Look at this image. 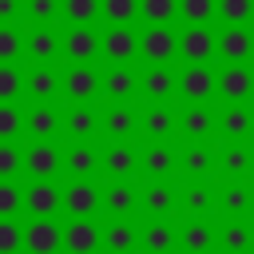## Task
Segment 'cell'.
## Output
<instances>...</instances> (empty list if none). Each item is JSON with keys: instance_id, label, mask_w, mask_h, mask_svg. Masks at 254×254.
Instances as JSON below:
<instances>
[{"instance_id": "cell-1", "label": "cell", "mask_w": 254, "mask_h": 254, "mask_svg": "<svg viewBox=\"0 0 254 254\" xmlns=\"http://www.w3.org/2000/svg\"><path fill=\"white\" fill-rule=\"evenodd\" d=\"M139 135L135 143H179V103H135Z\"/></svg>"}, {"instance_id": "cell-2", "label": "cell", "mask_w": 254, "mask_h": 254, "mask_svg": "<svg viewBox=\"0 0 254 254\" xmlns=\"http://www.w3.org/2000/svg\"><path fill=\"white\" fill-rule=\"evenodd\" d=\"M139 64H179V24H139Z\"/></svg>"}, {"instance_id": "cell-3", "label": "cell", "mask_w": 254, "mask_h": 254, "mask_svg": "<svg viewBox=\"0 0 254 254\" xmlns=\"http://www.w3.org/2000/svg\"><path fill=\"white\" fill-rule=\"evenodd\" d=\"M135 103H179V64H139Z\"/></svg>"}, {"instance_id": "cell-4", "label": "cell", "mask_w": 254, "mask_h": 254, "mask_svg": "<svg viewBox=\"0 0 254 254\" xmlns=\"http://www.w3.org/2000/svg\"><path fill=\"white\" fill-rule=\"evenodd\" d=\"M99 218H139V179H99Z\"/></svg>"}, {"instance_id": "cell-5", "label": "cell", "mask_w": 254, "mask_h": 254, "mask_svg": "<svg viewBox=\"0 0 254 254\" xmlns=\"http://www.w3.org/2000/svg\"><path fill=\"white\" fill-rule=\"evenodd\" d=\"M139 218H179V179H139Z\"/></svg>"}, {"instance_id": "cell-6", "label": "cell", "mask_w": 254, "mask_h": 254, "mask_svg": "<svg viewBox=\"0 0 254 254\" xmlns=\"http://www.w3.org/2000/svg\"><path fill=\"white\" fill-rule=\"evenodd\" d=\"M64 103H99V64H60Z\"/></svg>"}, {"instance_id": "cell-7", "label": "cell", "mask_w": 254, "mask_h": 254, "mask_svg": "<svg viewBox=\"0 0 254 254\" xmlns=\"http://www.w3.org/2000/svg\"><path fill=\"white\" fill-rule=\"evenodd\" d=\"M139 64H99V103H135Z\"/></svg>"}, {"instance_id": "cell-8", "label": "cell", "mask_w": 254, "mask_h": 254, "mask_svg": "<svg viewBox=\"0 0 254 254\" xmlns=\"http://www.w3.org/2000/svg\"><path fill=\"white\" fill-rule=\"evenodd\" d=\"M254 64H214V103H250Z\"/></svg>"}, {"instance_id": "cell-9", "label": "cell", "mask_w": 254, "mask_h": 254, "mask_svg": "<svg viewBox=\"0 0 254 254\" xmlns=\"http://www.w3.org/2000/svg\"><path fill=\"white\" fill-rule=\"evenodd\" d=\"M60 143H99V103H64Z\"/></svg>"}, {"instance_id": "cell-10", "label": "cell", "mask_w": 254, "mask_h": 254, "mask_svg": "<svg viewBox=\"0 0 254 254\" xmlns=\"http://www.w3.org/2000/svg\"><path fill=\"white\" fill-rule=\"evenodd\" d=\"M64 218H99V179H60Z\"/></svg>"}, {"instance_id": "cell-11", "label": "cell", "mask_w": 254, "mask_h": 254, "mask_svg": "<svg viewBox=\"0 0 254 254\" xmlns=\"http://www.w3.org/2000/svg\"><path fill=\"white\" fill-rule=\"evenodd\" d=\"M214 64H254V28L218 24L214 28Z\"/></svg>"}, {"instance_id": "cell-12", "label": "cell", "mask_w": 254, "mask_h": 254, "mask_svg": "<svg viewBox=\"0 0 254 254\" xmlns=\"http://www.w3.org/2000/svg\"><path fill=\"white\" fill-rule=\"evenodd\" d=\"M214 139L254 143V103H214Z\"/></svg>"}, {"instance_id": "cell-13", "label": "cell", "mask_w": 254, "mask_h": 254, "mask_svg": "<svg viewBox=\"0 0 254 254\" xmlns=\"http://www.w3.org/2000/svg\"><path fill=\"white\" fill-rule=\"evenodd\" d=\"M139 107L135 103H99V143H135Z\"/></svg>"}, {"instance_id": "cell-14", "label": "cell", "mask_w": 254, "mask_h": 254, "mask_svg": "<svg viewBox=\"0 0 254 254\" xmlns=\"http://www.w3.org/2000/svg\"><path fill=\"white\" fill-rule=\"evenodd\" d=\"M254 179V143H222L214 139V183Z\"/></svg>"}, {"instance_id": "cell-15", "label": "cell", "mask_w": 254, "mask_h": 254, "mask_svg": "<svg viewBox=\"0 0 254 254\" xmlns=\"http://www.w3.org/2000/svg\"><path fill=\"white\" fill-rule=\"evenodd\" d=\"M214 218H254V179L214 183Z\"/></svg>"}, {"instance_id": "cell-16", "label": "cell", "mask_w": 254, "mask_h": 254, "mask_svg": "<svg viewBox=\"0 0 254 254\" xmlns=\"http://www.w3.org/2000/svg\"><path fill=\"white\" fill-rule=\"evenodd\" d=\"M60 64H99V28L71 24L60 36Z\"/></svg>"}, {"instance_id": "cell-17", "label": "cell", "mask_w": 254, "mask_h": 254, "mask_svg": "<svg viewBox=\"0 0 254 254\" xmlns=\"http://www.w3.org/2000/svg\"><path fill=\"white\" fill-rule=\"evenodd\" d=\"M99 64H139V36H135V24L99 28Z\"/></svg>"}, {"instance_id": "cell-18", "label": "cell", "mask_w": 254, "mask_h": 254, "mask_svg": "<svg viewBox=\"0 0 254 254\" xmlns=\"http://www.w3.org/2000/svg\"><path fill=\"white\" fill-rule=\"evenodd\" d=\"M60 24H24V64H60Z\"/></svg>"}, {"instance_id": "cell-19", "label": "cell", "mask_w": 254, "mask_h": 254, "mask_svg": "<svg viewBox=\"0 0 254 254\" xmlns=\"http://www.w3.org/2000/svg\"><path fill=\"white\" fill-rule=\"evenodd\" d=\"M179 64H214V24H179Z\"/></svg>"}, {"instance_id": "cell-20", "label": "cell", "mask_w": 254, "mask_h": 254, "mask_svg": "<svg viewBox=\"0 0 254 254\" xmlns=\"http://www.w3.org/2000/svg\"><path fill=\"white\" fill-rule=\"evenodd\" d=\"M24 103H60V64H24Z\"/></svg>"}, {"instance_id": "cell-21", "label": "cell", "mask_w": 254, "mask_h": 254, "mask_svg": "<svg viewBox=\"0 0 254 254\" xmlns=\"http://www.w3.org/2000/svg\"><path fill=\"white\" fill-rule=\"evenodd\" d=\"M179 103H214V64H179Z\"/></svg>"}, {"instance_id": "cell-22", "label": "cell", "mask_w": 254, "mask_h": 254, "mask_svg": "<svg viewBox=\"0 0 254 254\" xmlns=\"http://www.w3.org/2000/svg\"><path fill=\"white\" fill-rule=\"evenodd\" d=\"M24 143H60V103H24Z\"/></svg>"}, {"instance_id": "cell-23", "label": "cell", "mask_w": 254, "mask_h": 254, "mask_svg": "<svg viewBox=\"0 0 254 254\" xmlns=\"http://www.w3.org/2000/svg\"><path fill=\"white\" fill-rule=\"evenodd\" d=\"M179 143H214V103H179Z\"/></svg>"}, {"instance_id": "cell-24", "label": "cell", "mask_w": 254, "mask_h": 254, "mask_svg": "<svg viewBox=\"0 0 254 254\" xmlns=\"http://www.w3.org/2000/svg\"><path fill=\"white\" fill-rule=\"evenodd\" d=\"M60 179H99V143H60Z\"/></svg>"}, {"instance_id": "cell-25", "label": "cell", "mask_w": 254, "mask_h": 254, "mask_svg": "<svg viewBox=\"0 0 254 254\" xmlns=\"http://www.w3.org/2000/svg\"><path fill=\"white\" fill-rule=\"evenodd\" d=\"M99 179H139V143H99Z\"/></svg>"}, {"instance_id": "cell-26", "label": "cell", "mask_w": 254, "mask_h": 254, "mask_svg": "<svg viewBox=\"0 0 254 254\" xmlns=\"http://www.w3.org/2000/svg\"><path fill=\"white\" fill-rule=\"evenodd\" d=\"M139 179H179V143H139Z\"/></svg>"}, {"instance_id": "cell-27", "label": "cell", "mask_w": 254, "mask_h": 254, "mask_svg": "<svg viewBox=\"0 0 254 254\" xmlns=\"http://www.w3.org/2000/svg\"><path fill=\"white\" fill-rule=\"evenodd\" d=\"M99 254H139V218H99Z\"/></svg>"}, {"instance_id": "cell-28", "label": "cell", "mask_w": 254, "mask_h": 254, "mask_svg": "<svg viewBox=\"0 0 254 254\" xmlns=\"http://www.w3.org/2000/svg\"><path fill=\"white\" fill-rule=\"evenodd\" d=\"M139 254H179V218H139Z\"/></svg>"}, {"instance_id": "cell-29", "label": "cell", "mask_w": 254, "mask_h": 254, "mask_svg": "<svg viewBox=\"0 0 254 254\" xmlns=\"http://www.w3.org/2000/svg\"><path fill=\"white\" fill-rule=\"evenodd\" d=\"M214 183V143H179V183Z\"/></svg>"}, {"instance_id": "cell-30", "label": "cell", "mask_w": 254, "mask_h": 254, "mask_svg": "<svg viewBox=\"0 0 254 254\" xmlns=\"http://www.w3.org/2000/svg\"><path fill=\"white\" fill-rule=\"evenodd\" d=\"M24 218H60V179L24 183Z\"/></svg>"}, {"instance_id": "cell-31", "label": "cell", "mask_w": 254, "mask_h": 254, "mask_svg": "<svg viewBox=\"0 0 254 254\" xmlns=\"http://www.w3.org/2000/svg\"><path fill=\"white\" fill-rule=\"evenodd\" d=\"M60 254H99V218L60 222Z\"/></svg>"}, {"instance_id": "cell-32", "label": "cell", "mask_w": 254, "mask_h": 254, "mask_svg": "<svg viewBox=\"0 0 254 254\" xmlns=\"http://www.w3.org/2000/svg\"><path fill=\"white\" fill-rule=\"evenodd\" d=\"M179 254H218L214 218H179Z\"/></svg>"}, {"instance_id": "cell-33", "label": "cell", "mask_w": 254, "mask_h": 254, "mask_svg": "<svg viewBox=\"0 0 254 254\" xmlns=\"http://www.w3.org/2000/svg\"><path fill=\"white\" fill-rule=\"evenodd\" d=\"M218 254H254V218H214Z\"/></svg>"}, {"instance_id": "cell-34", "label": "cell", "mask_w": 254, "mask_h": 254, "mask_svg": "<svg viewBox=\"0 0 254 254\" xmlns=\"http://www.w3.org/2000/svg\"><path fill=\"white\" fill-rule=\"evenodd\" d=\"M60 179V143H24V183Z\"/></svg>"}, {"instance_id": "cell-35", "label": "cell", "mask_w": 254, "mask_h": 254, "mask_svg": "<svg viewBox=\"0 0 254 254\" xmlns=\"http://www.w3.org/2000/svg\"><path fill=\"white\" fill-rule=\"evenodd\" d=\"M179 218H214V183H179Z\"/></svg>"}, {"instance_id": "cell-36", "label": "cell", "mask_w": 254, "mask_h": 254, "mask_svg": "<svg viewBox=\"0 0 254 254\" xmlns=\"http://www.w3.org/2000/svg\"><path fill=\"white\" fill-rule=\"evenodd\" d=\"M24 254H60V218H24Z\"/></svg>"}, {"instance_id": "cell-37", "label": "cell", "mask_w": 254, "mask_h": 254, "mask_svg": "<svg viewBox=\"0 0 254 254\" xmlns=\"http://www.w3.org/2000/svg\"><path fill=\"white\" fill-rule=\"evenodd\" d=\"M135 24H179V0H139Z\"/></svg>"}, {"instance_id": "cell-38", "label": "cell", "mask_w": 254, "mask_h": 254, "mask_svg": "<svg viewBox=\"0 0 254 254\" xmlns=\"http://www.w3.org/2000/svg\"><path fill=\"white\" fill-rule=\"evenodd\" d=\"M60 24H99V0H60Z\"/></svg>"}, {"instance_id": "cell-39", "label": "cell", "mask_w": 254, "mask_h": 254, "mask_svg": "<svg viewBox=\"0 0 254 254\" xmlns=\"http://www.w3.org/2000/svg\"><path fill=\"white\" fill-rule=\"evenodd\" d=\"M214 24H254V0H214Z\"/></svg>"}, {"instance_id": "cell-40", "label": "cell", "mask_w": 254, "mask_h": 254, "mask_svg": "<svg viewBox=\"0 0 254 254\" xmlns=\"http://www.w3.org/2000/svg\"><path fill=\"white\" fill-rule=\"evenodd\" d=\"M0 103H24V64H0Z\"/></svg>"}, {"instance_id": "cell-41", "label": "cell", "mask_w": 254, "mask_h": 254, "mask_svg": "<svg viewBox=\"0 0 254 254\" xmlns=\"http://www.w3.org/2000/svg\"><path fill=\"white\" fill-rule=\"evenodd\" d=\"M0 143H24V103H0Z\"/></svg>"}, {"instance_id": "cell-42", "label": "cell", "mask_w": 254, "mask_h": 254, "mask_svg": "<svg viewBox=\"0 0 254 254\" xmlns=\"http://www.w3.org/2000/svg\"><path fill=\"white\" fill-rule=\"evenodd\" d=\"M99 20L111 24H135L139 20V0H99Z\"/></svg>"}, {"instance_id": "cell-43", "label": "cell", "mask_w": 254, "mask_h": 254, "mask_svg": "<svg viewBox=\"0 0 254 254\" xmlns=\"http://www.w3.org/2000/svg\"><path fill=\"white\" fill-rule=\"evenodd\" d=\"M0 218H24V183L0 179Z\"/></svg>"}, {"instance_id": "cell-44", "label": "cell", "mask_w": 254, "mask_h": 254, "mask_svg": "<svg viewBox=\"0 0 254 254\" xmlns=\"http://www.w3.org/2000/svg\"><path fill=\"white\" fill-rule=\"evenodd\" d=\"M0 64H24V28L0 24Z\"/></svg>"}, {"instance_id": "cell-45", "label": "cell", "mask_w": 254, "mask_h": 254, "mask_svg": "<svg viewBox=\"0 0 254 254\" xmlns=\"http://www.w3.org/2000/svg\"><path fill=\"white\" fill-rule=\"evenodd\" d=\"M0 179L24 183V143H0Z\"/></svg>"}, {"instance_id": "cell-46", "label": "cell", "mask_w": 254, "mask_h": 254, "mask_svg": "<svg viewBox=\"0 0 254 254\" xmlns=\"http://www.w3.org/2000/svg\"><path fill=\"white\" fill-rule=\"evenodd\" d=\"M24 24H60V0H24Z\"/></svg>"}, {"instance_id": "cell-47", "label": "cell", "mask_w": 254, "mask_h": 254, "mask_svg": "<svg viewBox=\"0 0 254 254\" xmlns=\"http://www.w3.org/2000/svg\"><path fill=\"white\" fill-rule=\"evenodd\" d=\"M179 24H214V0H179Z\"/></svg>"}, {"instance_id": "cell-48", "label": "cell", "mask_w": 254, "mask_h": 254, "mask_svg": "<svg viewBox=\"0 0 254 254\" xmlns=\"http://www.w3.org/2000/svg\"><path fill=\"white\" fill-rule=\"evenodd\" d=\"M0 254H24V218H0Z\"/></svg>"}, {"instance_id": "cell-49", "label": "cell", "mask_w": 254, "mask_h": 254, "mask_svg": "<svg viewBox=\"0 0 254 254\" xmlns=\"http://www.w3.org/2000/svg\"><path fill=\"white\" fill-rule=\"evenodd\" d=\"M0 24L24 28V0H0Z\"/></svg>"}]
</instances>
